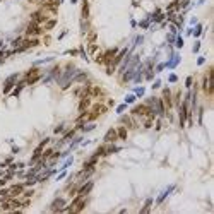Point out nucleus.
Here are the masks:
<instances>
[{"label": "nucleus", "instance_id": "1", "mask_svg": "<svg viewBox=\"0 0 214 214\" xmlns=\"http://www.w3.org/2000/svg\"><path fill=\"white\" fill-rule=\"evenodd\" d=\"M50 142V139H43L41 140V144L38 146V147L34 149V153H33V158H31V165H34V163H38L39 159H41V153H43V149H45V146Z\"/></svg>", "mask_w": 214, "mask_h": 214}, {"label": "nucleus", "instance_id": "2", "mask_svg": "<svg viewBox=\"0 0 214 214\" xmlns=\"http://www.w3.org/2000/svg\"><path fill=\"white\" fill-rule=\"evenodd\" d=\"M31 19H33V22H36V24H41V22H46L50 17H48V14H46V10L39 9V10L31 14Z\"/></svg>", "mask_w": 214, "mask_h": 214}, {"label": "nucleus", "instance_id": "3", "mask_svg": "<svg viewBox=\"0 0 214 214\" xmlns=\"http://www.w3.org/2000/svg\"><path fill=\"white\" fill-rule=\"evenodd\" d=\"M43 27L39 26V24H36V22H29V26H27L26 29V36H39L43 34Z\"/></svg>", "mask_w": 214, "mask_h": 214}, {"label": "nucleus", "instance_id": "4", "mask_svg": "<svg viewBox=\"0 0 214 214\" xmlns=\"http://www.w3.org/2000/svg\"><path fill=\"white\" fill-rule=\"evenodd\" d=\"M65 204H67L65 199L58 197V199H55V201H53V204L50 205V209H52L53 212H63V209H65Z\"/></svg>", "mask_w": 214, "mask_h": 214}, {"label": "nucleus", "instance_id": "5", "mask_svg": "<svg viewBox=\"0 0 214 214\" xmlns=\"http://www.w3.org/2000/svg\"><path fill=\"white\" fill-rule=\"evenodd\" d=\"M211 72L212 69L207 70V74L204 75V82H202V89H204L205 94H212V84H211Z\"/></svg>", "mask_w": 214, "mask_h": 214}, {"label": "nucleus", "instance_id": "6", "mask_svg": "<svg viewBox=\"0 0 214 214\" xmlns=\"http://www.w3.org/2000/svg\"><path fill=\"white\" fill-rule=\"evenodd\" d=\"M17 77H19V74H12L7 81L4 82V94H9L10 91H12V88L16 86V81H17Z\"/></svg>", "mask_w": 214, "mask_h": 214}, {"label": "nucleus", "instance_id": "7", "mask_svg": "<svg viewBox=\"0 0 214 214\" xmlns=\"http://www.w3.org/2000/svg\"><path fill=\"white\" fill-rule=\"evenodd\" d=\"M92 180H86L82 182V185H79V190H77V195H88L89 192L92 190Z\"/></svg>", "mask_w": 214, "mask_h": 214}, {"label": "nucleus", "instance_id": "8", "mask_svg": "<svg viewBox=\"0 0 214 214\" xmlns=\"http://www.w3.org/2000/svg\"><path fill=\"white\" fill-rule=\"evenodd\" d=\"M117 139H118L117 129H110V130L105 134V137H103V142H105V144H111V142H115Z\"/></svg>", "mask_w": 214, "mask_h": 214}, {"label": "nucleus", "instance_id": "9", "mask_svg": "<svg viewBox=\"0 0 214 214\" xmlns=\"http://www.w3.org/2000/svg\"><path fill=\"white\" fill-rule=\"evenodd\" d=\"M21 194H24V185L22 183H16L9 188V197H17Z\"/></svg>", "mask_w": 214, "mask_h": 214}, {"label": "nucleus", "instance_id": "10", "mask_svg": "<svg viewBox=\"0 0 214 214\" xmlns=\"http://www.w3.org/2000/svg\"><path fill=\"white\" fill-rule=\"evenodd\" d=\"M120 123H122L123 127H127V129H137V123L134 122V118H132V117H127V115L120 118Z\"/></svg>", "mask_w": 214, "mask_h": 214}, {"label": "nucleus", "instance_id": "11", "mask_svg": "<svg viewBox=\"0 0 214 214\" xmlns=\"http://www.w3.org/2000/svg\"><path fill=\"white\" fill-rule=\"evenodd\" d=\"M163 103H165L166 108H171L173 106V98H171L170 89H163Z\"/></svg>", "mask_w": 214, "mask_h": 214}, {"label": "nucleus", "instance_id": "12", "mask_svg": "<svg viewBox=\"0 0 214 214\" xmlns=\"http://www.w3.org/2000/svg\"><path fill=\"white\" fill-rule=\"evenodd\" d=\"M91 106V96H84L81 98V103H79V111H88V108Z\"/></svg>", "mask_w": 214, "mask_h": 214}, {"label": "nucleus", "instance_id": "13", "mask_svg": "<svg viewBox=\"0 0 214 214\" xmlns=\"http://www.w3.org/2000/svg\"><path fill=\"white\" fill-rule=\"evenodd\" d=\"M127 130H129V129H127V127H118L117 129V136H118V139H122V140H125L127 139Z\"/></svg>", "mask_w": 214, "mask_h": 214}, {"label": "nucleus", "instance_id": "14", "mask_svg": "<svg viewBox=\"0 0 214 214\" xmlns=\"http://www.w3.org/2000/svg\"><path fill=\"white\" fill-rule=\"evenodd\" d=\"M88 17H89V4H88V0H84V5H82V21H86Z\"/></svg>", "mask_w": 214, "mask_h": 214}, {"label": "nucleus", "instance_id": "15", "mask_svg": "<svg viewBox=\"0 0 214 214\" xmlns=\"http://www.w3.org/2000/svg\"><path fill=\"white\" fill-rule=\"evenodd\" d=\"M117 151H120V147L118 146H106V149H105V156H110V154H113V153H117Z\"/></svg>", "mask_w": 214, "mask_h": 214}, {"label": "nucleus", "instance_id": "16", "mask_svg": "<svg viewBox=\"0 0 214 214\" xmlns=\"http://www.w3.org/2000/svg\"><path fill=\"white\" fill-rule=\"evenodd\" d=\"M55 24H57V21H55V19H48V21L45 22L43 29L45 31H50V29H53V27H55Z\"/></svg>", "mask_w": 214, "mask_h": 214}, {"label": "nucleus", "instance_id": "17", "mask_svg": "<svg viewBox=\"0 0 214 214\" xmlns=\"http://www.w3.org/2000/svg\"><path fill=\"white\" fill-rule=\"evenodd\" d=\"M103 94H105V92H103V89L101 88H91V98L94 96V98H98V96H103Z\"/></svg>", "mask_w": 214, "mask_h": 214}, {"label": "nucleus", "instance_id": "18", "mask_svg": "<svg viewBox=\"0 0 214 214\" xmlns=\"http://www.w3.org/2000/svg\"><path fill=\"white\" fill-rule=\"evenodd\" d=\"M24 86H26V81H21V82L16 86V89H14V92H12V96H17L19 92L22 91V88H24Z\"/></svg>", "mask_w": 214, "mask_h": 214}, {"label": "nucleus", "instance_id": "19", "mask_svg": "<svg viewBox=\"0 0 214 214\" xmlns=\"http://www.w3.org/2000/svg\"><path fill=\"white\" fill-rule=\"evenodd\" d=\"M52 154H53V149H46V151H43V153H41V159L46 163V159H48Z\"/></svg>", "mask_w": 214, "mask_h": 214}, {"label": "nucleus", "instance_id": "20", "mask_svg": "<svg viewBox=\"0 0 214 214\" xmlns=\"http://www.w3.org/2000/svg\"><path fill=\"white\" fill-rule=\"evenodd\" d=\"M171 190H173V187H170V188H168V190H165V192H163V194H161V195L158 197V201H156V202H158V204H161V202H163V199H165V197H166V195H168V194H170V192H171Z\"/></svg>", "mask_w": 214, "mask_h": 214}, {"label": "nucleus", "instance_id": "21", "mask_svg": "<svg viewBox=\"0 0 214 214\" xmlns=\"http://www.w3.org/2000/svg\"><path fill=\"white\" fill-rule=\"evenodd\" d=\"M88 79V75L84 74V72H79V75H75L74 81H77V82H82V81H86Z\"/></svg>", "mask_w": 214, "mask_h": 214}, {"label": "nucleus", "instance_id": "22", "mask_svg": "<svg viewBox=\"0 0 214 214\" xmlns=\"http://www.w3.org/2000/svg\"><path fill=\"white\" fill-rule=\"evenodd\" d=\"M74 134H75V129H72V130H69V132H67V134H65V136H63V139H62V142H65V140H69L70 137L74 136Z\"/></svg>", "mask_w": 214, "mask_h": 214}, {"label": "nucleus", "instance_id": "23", "mask_svg": "<svg viewBox=\"0 0 214 214\" xmlns=\"http://www.w3.org/2000/svg\"><path fill=\"white\" fill-rule=\"evenodd\" d=\"M151 202H153L151 199H149V201L146 202V205L142 207V209H140V214H146V212H147V211H149V207H151Z\"/></svg>", "mask_w": 214, "mask_h": 214}, {"label": "nucleus", "instance_id": "24", "mask_svg": "<svg viewBox=\"0 0 214 214\" xmlns=\"http://www.w3.org/2000/svg\"><path fill=\"white\" fill-rule=\"evenodd\" d=\"M88 52H89V53H96V52H98V46H96L94 43H89V48H88Z\"/></svg>", "mask_w": 214, "mask_h": 214}, {"label": "nucleus", "instance_id": "25", "mask_svg": "<svg viewBox=\"0 0 214 214\" xmlns=\"http://www.w3.org/2000/svg\"><path fill=\"white\" fill-rule=\"evenodd\" d=\"M134 101H136V96H134V94H129V96L125 98V103H127V105H130V103H134Z\"/></svg>", "mask_w": 214, "mask_h": 214}, {"label": "nucleus", "instance_id": "26", "mask_svg": "<svg viewBox=\"0 0 214 214\" xmlns=\"http://www.w3.org/2000/svg\"><path fill=\"white\" fill-rule=\"evenodd\" d=\"M88 41H89V43H94V41H96V33H89Z\"/></svg>", "mask_w": 214, "mask_h": 214}, {"label": "nucleus", "instance_id": "27", "mask_svg": "<svg viewBox=\"0 0 214 214\" xmlns=\"http://www.w3.org/2000/svg\"><path fill=\"white\" fill-rule=\"evenodd\" d=\"M63 130H65V125H63V123H60V125H58L57 129H55V134H62Z\"/></svg>", "mask_w": 214, "mask_h": 214}, {"label": "nucleus", "instance_id": "28", "mask_svg": "<svg viewBox=\"0 0 214 214\" xmlns=\"http://www.w3.org/2000/svg\"><path fill=\"white\" fill-rule=\"evenodd\" d=\"M153 120H154V118L147 117V120H146V122H144V127H146V129H149V127L153 125Z\"/></svg>", "mask_w": 214, "mask_h": 214}, {"label": "nucleus", "instance_id": "29", "mask_svg": "<svg viewBox=\"0 0 214 214\" xmlns=\"http://www.w3.org/2000/svg\"><path fill=\"white\" fill-rule=\"evenodd\" d=\"M81 129H82L84 132H89V130H92V129H94V125H92V123H91V125H82Z\"/></svg>", "mask_w": 214, "mask_h": 214}, {"label": "nucleus", "instance_id": "30", "mask_svg": "<svg viewBox=\"0 0 214 214\" xmlns=\"http://www.w3.org/2000/svg\"><path fill=\"white\" fill-rule=\"evenodd\" d=\"M125 108H127V103H125V105H120L117 108V113H123V111H125Z\"/></svg>", "mask_w": 214, "mask_h": 214}, {"label": "nucleus", "instance_id": "31", "mask_svg": "<svg viewBox=\"0 0 214 214\" xmlns=\"http://www.w3.org/2000/svg\"><path fill=\"white\" fill-rule=\"evenodd\" d=\"M0 195H2V197H9V188H2V190H0Z\"/></svg>", "mask_w": 214, "mask_h": 214}, {"label": "nucleus", "instance_id": "32", "mask_svg": "<svg viewBox=\"0 0 214 214\" xmlns=\"http://www.w3.org/2000/svg\"><path fill=\"white\" fill-rule=\"evenodd\" d=\"M201 33H202V26H197L195 31H194V34H195V36H201Z\"/></svg>", "mask_w": 214, "mask_h": 214}, {"label": "nucleus", "instance_id": "33", "mask_svg": "<svg viewBox=\"0 0 214 214\" xmlns=\"http://www.w3.org/2000/svg\"><path fill=\"white\" fill-rule=\"evenodd\" d=\"M136 92H137V96H142V94H144V88H137Z\"/></svg>", "mask_w": 214, "mask_h": 214}, {"label": "nucleus", "instance_id": "34", "mask_svg": "<svg viewBox=\"0 0 214 214\" xmlns=\"http://www.w3.org/2000/svg\"><path fill=\"white\" fill-rule=\"evenodd\" d=\"M185 86H187V88H190V86H192V77H188L187 81H185Z\"/></svg>", "mask_w": 214, "mask_h": 214}, {"label": "nucleus", "instance_id": "35", "mask_svg": "<svg viewBox=\"0 0 214 214\" xmlns=\"http://www.w3.org/2000/svg\"><path fill=\"white\" fill-rule=\"evenodd\" d=\"M65 175H67V173H65V170H63V171H62V173H60V175L57 176V180H62V178H63V176H65Z\"/></svg>", "mask_w": 214, "mask_h": 214}, {"label": "nucleus", "instance_id": "36", "mask_svg": "<svg viewBox=\"0 0 214 214\" xmlns=\"http://www.w3.org/2000/svg\"><path fill=\"white\" fill-rule=\"evenodd\" d=\"M175 81H176V75L171 74V75H170V82H175Z\"/></svg>", "mask_w": 214, "mask_h": 214}, {"label": "nucleus", "instance_id": "37", "mask_svg": "<svg viewBox=\"0 0 214 214\" xmlns=\"http://www.w3.org/2000/svg\"><path fill=\"white\" fill-rule=\"evenodd\" d=\"M159 86H161V82H159V81H156V82L153 84V88H154V89H158V88H159Z\"/></svg>", "mask_w": 214, "mask_h": 214}, {"label": "nucleus", "instance_id": "38", "mask_svg": "<svg viewBox=\"0 0 214 214\" xmlns=\"http://www.w3.org/2000/svg\"><path fill=\"white\" fill-rule=\"evenodd\" d=\"M182 45H183V41H182V39H176V46H178V48H180V46H182Z\"/></svg>", "mask_w": 214, "mask_h": 214}, {"label": "nucleus", "instance_id": "39", "mask_svg": "<svg viewBox=\"0 0 214 214\" xmlns=\"http://www.w3.org/2000/svg\"><path fill=\"white\" fill-rule=\"evenodd\" d=\"M140 26H142V27H147V26H149V21H144V22H140Z\"/></svg>", "mask_w": 214, "mask_h": 214}, {"label": "nucleus", "instance_id": "40", "mask_svg": "<svg viewBox=\"0 0 214 214\" xmlns=\"http://www.w3.org/2000/svg\"><path fill=\"white\" fill-rule=\"evenodd\" d=\"M197 63H199V65H202V63H204V57L199 58V60H197Z\"/></svg>", "mask_w": 214, "mask_h": 214}, {"label": "nucleus", "instance_id": "41", "mask_svg": "<svg viewBox=\"0 0 214 214\" xmlns=\"http://www.w3.org/2000/svg\"><path fill=\"white\" fill-rule=\"evenodd\" d=\"M159 129H161V122L158 120V122H156V130H159Z\"/></svg>", "mask_w": 214, "mask_h": 214}, {"label": "nucleus", "instance_id": "42", "mask_svg": "<svg viewBox=\"0 0 214 214\" xmlns=\"http://www.w3.org/2000/svg\"><path fill=\"white\" fill-rule=\"evenodd\" d=\"M5 182H7V178H2V180H0V187H2V185H5Z\"/></svg>", "mask_w": 214, "mask_h": 214}]
</instances>
